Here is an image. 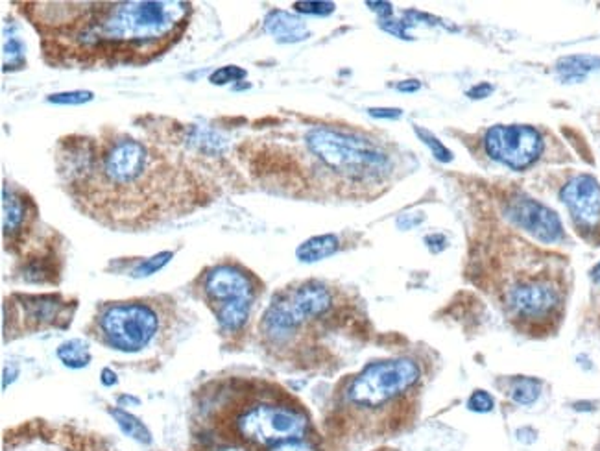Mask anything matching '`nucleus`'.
Returning <instances> with one entry per match:
<instances>
[{"label":"nucleus","mask_w":600,"mask_h":451,"mask_svg":"<svg viewBox=\"0 0 600 451\" xmlns=\"http://www.w3.org/2000/svg\"><path fill=\"white\" fill-rule=\"evenodd\" d=\"M164 137L161 128L154 139L103 128L98 135L59 139L61 186L81 213L110 228L141 230L189 215L213 200L211 183L196 156Z\"/></svg>","instance_id":"nucleus-1"},{"label":"nucleus","mask_w":600,"mask_h":451,"mask_svg":"<svg viewBox=\"0 0 600 451\" xmlns=\"http://www.w3.org/2000/svg\"><path fill=\"white\" fill-rule=\"evenodd\" d=\"M20 6L41 37L45 61L57 69L147 65L178 43L193 15V4L178 0Z\"/></svg>","instance_id":"nucleus-2"},{"label":"nucleus","mask_w":600,"mask_h":451,"mask_svg":"<svg viewBox=\"0 0 600 451\" xmlns=\"http://www.w3.org/2000/svg\"><path fill=\"white\" fill-rule=\"evenodd\" d=\"M239 152L259 187L298 198L369 200L396 174L394 154L383 142L342 126L250 139Z\"/></svg>","instance_id":"nucleus-3"},{"label":"nucleus","mask_w":600,"mask_h":451,"mask_svg":"<svg viewBox=\"0 0 600 451\" xmlns=\"http://www.w3.org/2000/svg\"><path fill=\"white\" fill-rule=\"evenodd\" d=\"M344 294L322 281H303L277 293L264 311L259 333L266 348L286 359L316 363L325 342L355 322Z\"/></svg>","instance_id":"nucleus-4"},{"label":"nucleus","mask_w":600,"mask_h":451,"mask_svg":"<svg viewBox=\"0 0 600 451\" xmlns=\"http://www.w3.org/2000/svg\"><path fill=\"white\" fill-rule=\"evenodd\" d=\"M567 281L560 261L523 244V261L510 274L503 303L517 330L532 337L554 333L566 313Z\"/></svg>","instance_id":"nucleus-5"},{"label":"nucleus","mask_w":600,"mask_h":451,"mask_svg":"<svg viewBox=\"0 0 600 451\" xmlns=\"http://www.w3.org/2000/svg\"><path fill=\"white\" fill-rule=\"evenodd\" d=\"M222 417L232 418L233 433L247 446L274 447L283 442L303 440L308 418L283 391L274 386H232L222 391Z\"/></svg>","instance_id":"nucleus-6"},{"label":"nucleus","mask_w":600,"mask_h":451,"mask_svg":"<svg viewBox=\"0 0 600 451\" xmlns=\"http://www.w3.org/2000/svg\"><path fill=\"white\" fill-rule=\"evenodd\" d=\"M422 378V366L410 357L369 363L344 385L338 407L357 418L377 422L403 417L416 403Z\"/></svg>","instance_id":"nucleus-7"},{"label":"nucleus","mask_w":600,"mask_h":451,"mask_svg":"<svg viewBox=\"0 0 600 451\" xmlns=\"http://www.w3.org/2000/svg\"><path fill=\"white\" fill-rule=\"evenodd\" d=\"M201 294L224 333H239L250 318L257 298V281L240 264L222 263L201 276Z\"/></svg>","instance_id":"nucleus-8"},{"label":"nucleus","mask_w":600,"mask_h":451,"mask_svg":"<svg viewBox=\"0 0 600 451\" xmlns=\"http://www.w3.org/2000/svg\"><path fill=\"white\" fill-rule=\"evenodd\" d=\"M161 324L157 307L148 302H113L96 317V339L110 350L139 354L157 339Z\"/></svg>","instance_id":"nucleus-9"},{"label":"nucleus","mask_w":600,"mask_h":451,"mask_svg":"<svg viewBox=\"0 0 600 451\" xmlns=\"http://www.w3.org/2000/svg\"><path fill=\"white\" fill-rule=\"evenodd\" d=\"M484 147L491 159L512 171H525L542 157L545 142L542 134L532 126L497 125L486 132Z\"/></svg>","instance_id":"nucleus-10"},{"label":"nucleus","mask_w":600,"mask_h":451,"mask_svg":"<svg viewBox=\"0 0 600 451\" xmlns=\"http://www.w3.org/2000/svg\"><path fill=\"white\" fill-rule=\"evenodd\" d=\"M576 233L588 244L600 246V183L588 174L573 178L560 193Z\"/></svg>","instance_id":"nucleus-11"},{"label":"nucleus","mask_w":600,"mask_h":451,"mask_svg":"<svg viewBox=\"0 0 600 451\" xmlns=\"http://www.w3.org/2000/svg\"><path fill=\"white\" fill-rule=\"evenodd\" d=\"M508 215L520 228H523L543 244L556 242L562 237V222L558 220L556 213L532 198L512 200Z\"/></svg>","instance_id":"nucleus-12"},{"label":"nucleus","mask_w":600,"mask_h":451,"mask_svg":"<svg viewBox=\"0 0 600 451\" xmlns=\"http://www.w3.org/2000/svg\"><path fill=\"white\" fill-rule=\"evenodd\" d=\"M264 30L270 34L279 43H298L307 39L310 34L307 25L296 15L281 10H274L264 19Z\"/></svg>","instance_id":"nucleus-13"},{"label":"nucleus","mask_w":600,"mask_h":451,"mask_svg":"<svg viewBox=\"0 0 600 451\" xmlns=\"http://www.w3.org/2000/svg\"><path fill=\"white\" fill-rule=\"evenodd\" d=\"M23 307L28 313L27 320L32 322V327H41L54 324L65 305L56 296H25Z\"/></svg>","instance_id":"nucleus-14"},{"label":"nucleus","mask_w":600,"mask_h":451,"mask_svg":"<svg viewBox=\"0 0 600 451\" xmlns=\"http://www.w3.org/2000/svg\"><path fill=\"white\" fill-rule=\"evenodd\" d=\"M338 248H340L338 237L333 235V233H325V235L310 237L308 241L300 244L298 250H296V256L303 263H316V261L335 256L338 252Z\"/></svg>","instance_id":"nucleus-15"},{"label":"nucleus","mask_w":600,"mask_h":451,"mask_svg":"<svg viewBox=\"0 0 600 451\" xmlns=\"http://www.w3.org/2000/svg\"><path fill=\"white\" fill-rule=\"evenodd\" d=\"M56 355L61 363H64L69 368H84L91 363L89 344L84 342V340H80V339H72V340L59 344Z\"/></svg>","instance_id":"nucleus-16"},{"label":"nucleus","mask_w":600,"mask_h":451,"mask_svg":"<svg viewBox=\"0 0 600 451\" xmlns=\"http://www.w3.org/2000/svg\"><path fill=\"white\" fill-rule=\"evenodd\" d=\"M111 417L117 420L118 427L122 429L124 435H128L142 444H150L152 442V435L139 418H135L133 415H130L128 411H122V409H111Z\"/></svg>","instance_id":"nucleus-17"},{"label":"nucleus","mask_w":600,"mask_h":451,"mask_svg":"<svg viewBox=\"0 0 600 451\" xmlns=\"http://www.w3.org/2000/svg\"><path fill=\"white\" fill-rule=\"evenodd\" d=\"M540 393H542V383L540 381L532 379V378H520V379L513 381L510 396L515 403L530 405L537 400Z\"/></svg>","instance_id":"nucleus-18"},{"label":"nucleus","mask_w":600,"mask_h":451,"mask_svg":"<svg viewBox=\"0 0 600 451\" xmlns=\"http://www.w3.org/2000/svg\"><path fill=\"white\" fill-rule=\"evenodd\" d=\"M95 98V95L91 91H67V93H56L49 96L50 104H57V106H80V104H87Z\"/></svg>","instance_id":"nucleus-19"},{"label":"nucleus","mask_w":600,"mask_h":451,"mask_svg":"<svg viewBox=\"0 0 600 451\" xmlns=\"http://www.w3.org/2000/svg\"><path fill=\"white\" fill-rule=\"evenodd\" d=\"M172 259V254L171 252H163V254H157L147 261H142L137 269L133 271V278H147V276H152L156 274L157 271H161L164 264H167L169 261Z\"/></svg>","instance_id":"nucleus-20"},{"label":"nucleus","mask_w":600,"mask_h":451,"mask_svg":"<svg viewBox=\"0 0 600 451\" xmlns=\"http://www.w3.org/2000/svg\"><path fill=\"white\" fill-rule=\"evenodd\" d=\"M247 73L237 65H225V67H220L218 71H215L211 76H209V81L213 86H225V84H230V81H239L242 78H246Z\"/></svg>","instance_id":"nucleus-21"},{"label":"nucleus","mask_w":600,"mask_h":451,"mask_svg":"<svg viewBox=\"0 0 600 451\" xmlns=\"http://www.w3.org/2000/svg\"><path fill=\"white\" fill-rule=\"evenodd\" d=\"M416 134L420 135V139L425 142V145L432 150L434 157L440 159V161H444V163H449V161L452 159V154H451V152L442 145V142H440L437 137H434L430 132H427V130L416 126Z\"/></svg>","instance_id":"nucleus-22"},{"label":"nucleus","mask_w":600,"mask_h":451,"mask_svg":"<svg viewBox=\"0 0 600 451\" xmlns=\"http://www.w3.org/2000/svg\"><path fill=\"white\" fill-rule=\"evenodd\" d=\"M495 401L491 398V394L484 393V391H475L469 400H467V409L473 413H479V415H484V413H490L491 409H493Z\"/></svg>","instance_id":"nucleus-23"},{"label":"nucleus","mask_w":600,"mask_h":451,"mask_svg":"<svg viewBox=\"0 0 600 451\" xmlns=\"http://www.w3.org/2000/svg\"><path fill=\"white\" fill-rule=\"evenodd\" d=\"M294 8L308 15H329L335 11L337 6L333 3H296Z\"/></svg>","instance_id":"nucleus-24"},{"label":"nucleus","mask_w":600,"mask_h":451,"mask_svg":"<svg viewBox=\"0 0 600 451\" xmlns=\"http://www.w3.org/2000/svg\"><path fill=\"white\" fill-rule=\"evenodd\" d=\"M270 451H318V449L305 440H291L270 447Z\"/></svg>","instance_id":"nucleus-25"},{"label":"nucleus","mask_w":600,"mask_h":451,"mask_svg":"<svg viewBox=\"0 0 600 451\" xmlns=\"http://www.w3.org/2000/svg\"><path fill=\"white\" fill-rule=\"evenodd\" d=\"M368 111L371 117H377V118H399L403 115L401 110H394V108H371Z\"/></svg>","instance_id":"nucleus-26"},{"label":"nucleus","mask_w":600,"mask_h":451,"mask_svg":"<svg viewBox=\"0 0 600 451\" xmlns=\"http://www.w3.org/2000/svg\"><path fill=\"white\" fill-rule=\"evenodd\" d=\"M418 89H420L418 80H406V81H401V84H398V91H401V93H414Z\"/></svg>","instance_id":"nucleus-27"},{"label":"nucleus","mask_w":600,"mask_h":451,"mask_svg":"<svg viewBox=\"0 0 600 451\" xmlns=\"http://www.w3.org/2000/svg\"><path fill=\"white\" fill-rule=\"evenodd\" d=\"M490 93H491V86L481 84V86H477L475 89H471L467 95L473 96V98H482V96H486V95H490Z\"/></svg>","instance_id":"nucleus-28"},{"label":"nucleus","mask_w":600,"mask_h":451,"mask_svg":"<svg viewBox=\"0 0 600 451\" xmlns=\"http://www.w3.org/2000/svg\"><path fill=\"white\" fill-rule=\"evenodd\" d=\"M102 383L103 385H115L117 383V376L110 371V368H106V371L102 372Z\"/></svg>","instance_id":"nucleus-29"},{"label":"nucleus","mask_w":600,"mask_h":451,"mask_svg":"<svg viewBox=\"0 0 600 451\" xmlns=\"http://www.w3.org/2000/svg\"><path fill=\"white\" fill-rule=\"evenodd\" d=\"M593 278L600 283V263L595 266V269H593Z\"/></svg>","instance_id":"nucleus-30"}]
</instances>
